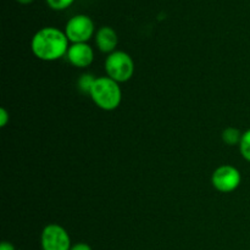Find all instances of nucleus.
Returning <instances> with one entry per match:
<instances>
[{
  "mask_svg": "<svg viewBox=\"0 0 250 250\" xmlns=\"http://www.w3.org/2000/svg\"><path fill=\"white\" fill-rule=\"evenodd\" d=\"M31 48L34 55L41 60L54 61L67 54L70 46L65 32L55 27H45L34 34Z\"/></svg>",
  "mask_w": 250,
  "mask_h": 250,
  "instance_id": "obj_1",
  "label": "nucleus"
},
{
  "mask_svg": "<svg viewBox=\"0 0 250 250\" xmlns=\"http://www.w3.org/2000/svg\"><path fill=\"white\" fill-rule=\"evenodd\" d=\"M90 97L93 102L103 110L111 111L115 110L121 103L122 93L119 87V83L110 77H99L95 80Z\"/></svg>",
  "mask_w": 250,
  "mask_h": 250,
  "instance_id": "obj_2",
  "label": "nucleus"
},
{
  "mask_svg": "<svg viewBox=\"0 0 250 250\" xmlns=\"http://www.w3.org/2000/svg\"><path fill=\"white\" fill-rule=\"evenodd\" d=\"M107 76L117 83L126 82L133 76L134 63L131 56L125 51H114L105 61Z\"/></svg>",
  "mask_w": 250,
  "mask_h": 250,
  "instance_id": "obj_3",
  "label": "nucleus"
},
{
  "mask_svg": "<svg viewBox=\"0 0 250 250\" xmlns=\"http://www.w3.org/2000/svg\"><path fill=\"white\" fill-rule=\"evenodd\" d=\"M94 33V23L87 15H76L68 20L65 28V34L68 41L76 43H85Z\"/></svg>",
  "mask_w": 250,
  "mask_h": 250,
  "instance_id": "obj_4",
  "label": "nucleus"
},
{
  "mask_svg": "<svg viewBox=\"0 0 250 250\" xmlns=\"http://www.w3.org/2000/svg\"><path fill=\"white\" fill-rule=\"evenodd\" d=\"M41 244L43 250H70L72 247L67 231L56 224L44 227Z\"/></svg>",
  "mask_w": 250,
  "mask_h": 250,
  "instance_id": "obj_5",
  "label": "nucleus"
},
{
  "mask_svg": "<svg viewBox=\"0 0 250 250\" xmlns=\"http://www.w3.org/2000/svg\"><path fill=\"white\" fill-rule=\"evenodd\" d=\"M241 172L236 167L229 165L220 166L212 173L211 182L217 190L222 193L233 192L241 185Z\"/></svg>",
  "mask_w": 250,
  "mask_h": 250,
  "instance_id": "obj_6",
  "label": "nucleus"
},
{
  "mask_svg": "<svg viewBox=\"0 0 250 250\" xmlns=\"http://www.w3.org/2000/svg\"><path fill=\"white\" fill-rule=\"evenodd\" d=\"M67 59L76 67H87L94 59L93 49L87 43H76L68 48Z\"/></svg>",
  "mask_w": 250,
  "mask_h": 250,
  "instance_id": "obj_7",
  "label": "nucleus"
},
{
  "mask_svg": "<svg viewBox=\"0 0 250 250\" xmlns=\"http://www.w3.org/2000/svg\"><path fill=\"white\" fill-rule=\"evenodd\" d=\"M95 42H97L98 48L103 53L111 54L117 46L119 38H117V33L111 27H102L95 36Z\"/></svg>",
  "mask_w": 250,
  "mask_h": 250,
  "instance_id": "obj_8",
  "label": "nucleus"
},
{
  "mask_svg": "<svg viewBox=\"0 0 250 250\" xmlns=\"http://www.w3.org/2000/svg\"><path fill=\"white\" fill-rule=\"evenodd\" d=\"M243 133H241V131L233 127H229L226 128L222 133V139H224L225 143H227L229 146H234V144L241 143V139Z\"/></svg>",
  "mask_w": 250,
  "mask_h": 250,
  "instance_id": "obj_9",
  "label": "nucleus"
},
{
  "mask_svg": "<svg viewBox=\"0 0 250 250\" xmlns=\"http://www.w3.org/2000/svg\"><path fill=\"white\" fill-rule=\"evenodd\" d=\"M239 150H241L242 156L250 163V129L244 132L243 136H242Z\"/></svg>",
  "mask_w": 250,
  "mask_h": 250,
  "instance_id": "obj_10",
  "label": "nucleus"
},
{
  "mask_svg": "<svg viewBox=\"0 0 250 250\" xmlns=\"http://www.w3.org/2000/svg\"><path fill=\"white\" fill-rule=\"evenodd\" d=\"M95 80H97V78H94L93 75L85 73V75H83L82 77L78 80V87H80V89L82 90L83 93H90V89H92Z\"/></svg>",
  "mask_w": 250,
  "mask_h": 250,
  "instance_id": "obj_11",
  "label": "nucleus"
},
{
  "mask_svg": "<svg viewBox=\"0 0 250 250\" xmlns=\"http://www.w3.org/2000/svg\"><path fill=\"white\" fill-rule=\"evenodd\" d=\"M75 0H46V4L53 10H65L73 4Z\"/></svg>",
  "mask_w": 250,
  "mask_h": 250,
  "instance_id": "obj_12",
  "label": "nucleus"
},
{
  "mask_svg": "<svg viewBox=\"0 0 250 250\" xmlns=\"http://www.w3.org/2000/svg\"><path fill=\"white\" fill-rule=\"evenodd\" d=\"M9 120H10L9 112H7L4 107H1V109H0V125H1V127L6 126Z\"/></svg>",
  "mask_w": 250,
  "mask_h": 250,
  "instance_id": "obj_13",
  "label": "nucleus"
},
{
  "mask_svg": "<svg viewBox=\"0 0 250 250\" xmlns=\"http://www.w3.org/2000/svg\"><path fill=\"white\" fill-rule=\"evenodd\" d=\"M70 250H93V249L85 243H77L75 244V246L71 247Z\"/></svg>",
  "mask_w": 250,
  "mask_h": 250,
  "instance_id": "obj_14",
  "label": "nucleus"
},
{
  "mask_svg": "<svg viewBox=\"0 0 250 250\" xmlns=\"http://www.w3.org/2000/svg\"><path fill=\"white\" fill-rule=\"evenodd\" d=\"M0 250H16L15 247L12 246L10 242H2L1 246H0Z\"/></svg>",
  "mask_w": 250,
  "mask_h": 250,
  "instance_id": "obj_15",
  "label": "nucleus"
},
{
  "mask_svg": "<svg viewBox=\"0 0 250 250\" xmlns=\"http://www.w3.org/2000/svg\"><path fill=\"white\" fill-rule=\"evenodd\" d=\"M16 1H19L20 4L28 5V4H31V2H33V0H16Z\"/></svg>",
  "mask_w": 250,
  "mask_h": 250,
  "instance_id": "obj_16",
  "label": "nucleus"
}]
</instances>
